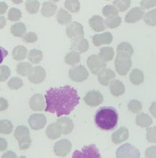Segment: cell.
<instances>
[{
	"instance_id": "cell-1",
	"label": "cell",
	"mask_w": 156,
	"mask_h": 158,
	"mask_svg": "<svg viewBox=\"0 0 156 158\" xmlns=\"http://www.w3.org/2000/svg\"><path fill=\"white\" fill-rule=\"evenodd\" d=\"M45 98V111L56 113L58 118L70 114L80 102L77 90L69 85L51 88L46 91Z\"/></svg>"
},
{
	"instance_id": "cell-2",
	"label": "cell",
	"mask_w": 156,
	"mask_h": 158,
	"mask_svg": "<svg viewBox=\"0 0 156 158\" xmlns=\"http://www.w3.org/2000/svg\"><path fill=\"white\" fill-rule=\"evenodd\" d=\"M118 114L116 109L112 106L99 108L95 115V122L99 128L111 131L117 127Z\"/></svg>"
},
{
	"instance_id": "cell-3",
	"label": "cell",
	"mask_w": 156,
	"mask_h": 158,
	"mask_svg": "<svg viewBox=\"0 0 156 158\" xmlns=\"http://www.w3.org/2000/svg\"><path fill=\"white\" fill-rule=\"evenodd\" d=\"M115 66L117 73L121 76H126L132 66V54L117 51Z\"/></svg>"
},
{
	"instance_id": "cell-4",
	"label": "cell",
	"mask_w": 156,
	"mask_h": 158,
	"mask_svg": "<svg viewBox=\"0 0 156 158\" xmlns=\"http://www.w3.org/2000/svg\"><path fill=\"white\" fill-rule=\"evenodd\" d=\"M14 136L19 142L20 149L21 150H27L31 145L32 140L30 137L29 128L24 125L17 127L14 131Z\"/></svg>"
},
{
	"instance_id": "cell-5",
	"label": "cell",
	"mask_w": 156,
	"mask_h": 158,
	"mask_svg": "<svg viewBox=\"0 0 156 158\" xmlns=\"http://www.w3.org/2000/svg\"><path fill=\"white\" fill-rule=\"evenodd\" d=\"M72 158H102L99 151L95 144L85 145L81 150H75Z\"/></svg>"
},
{
	"instance_id": "cell-6",
	"label": "cell",
	"mask_w": 156,
	"mask_h": 158,
	"mask_svg": "<svg viewBox=\"0 0 156 158\" xmlns=\"http://www.w3.org/2000/svg\"><path fill=\"white\" fill-rule=\"evenodd\" d=\"M117 158H140L139 150L131 143H126L121 145L116 151Z\"/></svg>"
},
{
	"instance_id": "cell-7",
	"label": "cell",
	"mask_w": 156,
	"mask_h": 158,
	"mask_svg": "<svg viewBox=\"0 0 156 158\" xmlns=\"http://www.w3.org/2000/svg\"><path fill=\"white\" fill-rule=\"evenodd\" d=\"M72 142L66 139H63L56 142L54 145V152L59 157L67 156L72 151Z\"/></svg>"
},
{
	"instance_id": "cell-8",
	"label": "cell",
	"mask_w": 156,
	"mask_h": 158,
	"mask_svg": "<svg viewBox=\"0 0 156 158\" xmlns=\"http://www.w3.org/2000/svg\"><path fill=\"white\" fill-rule=\"evenodd\" d=\"M87 64L90 71L95 75L98 74L106 68V63L104 62L97 55H92L87 60Z\"/></svg>"
},
{
	"instance_id": "cell-9",
	"label": "cell",
	"mask_w": 156,
	"mask_h": 158,
	"mask_svg": "<svg viewBox=\"0 0 156 158\" xmlns=\"http://www.w3.org/2000/svg\"><path fill=\"white\" fill-rule=\"evenodd\" d=\"M89 75L87 69L81 64L72 67L69 71L70 78L76 82H81L87 80Z\"/></svg>"
},
{
	"instance_id": "cell-10",
	"label": "cell",
	"mask_w": 156,
	"mask_h": 158,
	"mask_svg": "<svg viewBox=\"0 0 156 158\" xmlns=\"http://www.w3.org/2000/svg\"><path fill=\"white\" fill-rule=\"evenodd\" d=\"M66 33L72 40L82 38L84 35L83 26L77 21L70 22L67 26Z\"/></svg>"
},
{
	"instance_id": "cell-11",
	"label": "cell",
	"mask_w": 156,
	"mask_h": 158,
	"mask_svg": "<svg viewBox=\"0 0 156 158\" xmlns=\"http://www.w3.org/2000/svg\"><path fill=\"white\" fill-rule=\"evenodd\" d=\"M84 100L87 105L91 107H95L102 103L104 98L100 92L96 90H91L86 94Z\"/></svg>"
},
{
	"instance_id": "cell-12",
	"label": "cell",
	"mask_w": 156,
	"mask_h": 158,
	"mask_svg": "<svg viewBox=\"0 0 156 158\" xmlns=\"http://www.w3.org/2000/svg\"><path fill=\"white\" fill-rule=\"evenodd\" d=\"M46 71L45 69L40 66L32 67L29 74L28 79L33 83L38 84L41 83L46 77Z\"/></svg>"
},
{
	"instance_id": "cell-13",
	"label": "cell",
	"mask_w": 156,
	"mask_h": 158,
	"mask_svg": "<svg viewBox=\"0 0 156 158\" xmlns=\"http://www.w3.org/2000/svg\"><path fill=\"white\" fill-rule=\"evenodd\" d=\"M46 118L43 114H33L28 119V123L31 128L34 130L43 128L46 124Z\"/></svg>"
},
{
	"instance_id": "cell-14",
	"label": "cell",
	"mask_w": 156,
	"mask_h": 158,
	"mask_svg": "<svg viewBox=\"0 0 156 158\" xmlns=\"http://www.w3.org/2000/svg\"><path fill=\"white\" fill-rule=\"evenodd\" d=\"M61 134L68 135L70 133L74 128V123L71 118L67 117H62L58 118L56 122Z\"/></svg>"
},
{
	"instance_id": "cell-15",
	"label": "cell",
	"mask_w": 156,
	"mask_h": 158,
	"mask_svg": "<svg viewBox=\"0 0 156 158\" xmlns=\"http://www.w3.org/2000/svg\"><path fill=\"white\" fill-rule=\"evenodd\" d=\"M145 14V10L141 7H136L131 9L125 16V21L128 23H134L141 20Z\"/></svg>"
},
{
	"instance_id": "cell-16",
	"label": "cell",
	"mask_w": 156,
	"mask_h": 158,
	"mask_svg": "<svg viewBox=\"0 0 156 158\" xmlns=\"http://www.w3.org/2000/svg\"><path fill=\"white\" fill-rule=\"evenodd\" d=\"M29 106L31 109L35 111H41L44 110L45 102L44 96L41 94L33 95L29 100Z\"/></svg>"
},
{
	"instance_id": "cell-17",
	"label": "cell",
	"mask_w": 156,
	"mask_h": 158,
	"mask_svg": "<svg viewBox=\"0 0 156 158\" xmlns=\"http://www.w3.org/2000/svg\"><path fill=\"white\" fill-rule=\"evenodd\" d=\"M89 47L88 40L84 39V37L72 40L70 49L73 51L78 52L79 54L84 53L89 49Z\"/></svg>"
},
{
	"instance_id": "cell-18",
	"label": "cell",
	"mask_w": 156,
	"mask_h": 158,
	"mask_svg": "<svg viewBox=\"0 0 156 158\" xmlns=\"http://www.w3.org/2000/svg\"><path fill=\"white\" fill-rule=\"evenodd\" d=\"M98 81L103 86H107L115 78V73L109 68L102 70L98 74Z\"/></svg>"
},
{
	"instance_id": "cell-19",
	"label": "cell",
	"mask_w": 156,
	"mask_h": 158,
	"mask_svg": "<svg viewBox=\"0 0 156 158\" xmlns=\"http://www.w3.org/2000/svg\"><path fill=\"white\" fill-rule=\"evenodd\" d=\"M129 138L128 129L124 127H120L112 135V141L115 144H119L126 141Z\"/></svg>"
},
{
	"instance_id": "cell-20",
	"label": "cell",
	"mask_w": 156,
	"mask_h": 158,
	"mask_svg": "<svg viewBox=\"0 0 156 158\" xmlns=\"http://www.w3.org/2000/svg\"><path fill=\"white\" fill-rule=\"evenodd\" d=\"M113 40V36L110 32H106L100 34L95 35L92 41L95 46H99L102 44H110Z\"/></svg>"
},
{
	"instance_id": "cell-21",
	"label": "cell",
	"mask_w": 156,
	"mask_h": 158,
	"mask_svg": "<svg viewBox=\"0 0 156 158\" xmlns=\"http://www.w3.org/2000/svg\"><path fill=\"white\" fill-rule=\"evenodd\" d=\"M57 9L58 6L55 2L51 1H46L44 2L42 5L41 12L43 16L50 17L56 13Z\"/></svg>"
},
{
	"instance_id": "cell-22",
	"label": "cell",
	"mask_w": 156,
	"mask_h": 158,
	"mask_svg": "<svg viewBox=\"0 0 156 158\" xmlns=\"http://www.w3.org/2000/svg\"><path fill=\"white\" fill-rule=\"evenodd\" d=\"M90 26L96 32H101L106 29L104 20L99 15H94L89 20Z\"/></svg>"
},
{
	"instance_id": "cell-23",
	"label": "cell",
	"mask_w": 156,
	"mask_h": 158,
	"mask_svg": "<svg viewBox=\"0 0 156 158\" xmlns=\"http://www.w3.org/2000/svg\"><path fill=\"white\" fill-rule=\"evenodd\" d=\"M110 91L114 96H119L125 91L124 85L119 80H114L110 84Z\"/></svg>"
},
{
	"instance_id": "cell-24",
	"label": "cell",
	"mask_w": 156,
	"mask_h": 158,
	"mask_svg": "<svg viewBox=\"0 0 156 158\" xmlns=\"http://www.w3.org/2000/svg\"><path fill=\"white\" fill-rule=\"evenodd\" d=\"M98 57L104 62H108L113 59L114 57V50L110 46L102 47L100 49Z\"/></svg>"
},
{
	"instance_id": "cell-25",
	"label": "cell",
	"mask_w": 156,
	"mask_h": 158,
	"mask_svg": "<svg viewBox=\"0 0 156 158\" xmlns=\"http://www.w3.org/2000/svg\"><path fill=\"white\" fill-rule=\"evenodd\" d=\"M136 123L141 128H148L153 123V119L148 114L141 113L136 117Z\"/></svg>"
},
{
	"instance_id": "cell-26",
	"label": "cell",
	"mask_w": 156,
	"mask_h": 158,
	"mask_svg": "<svg viewBox=\"0 0 156 158\" xmlns=\"http://www.w3.org/2000/svg\"><path fill=\"white\" fill-rule=\"evenodd\" d=\"M46 134L48 138L52 140L60 138L62 135L58 126L56 123H52L47 127L46 129Z\"/></svg>"
},
{
	"instance_id": "cell-27",
	"label": "cell",
	"mask_w": 156,
	"mask_h": 158,
	"mask_svg": "<svg viewBox=\"0 0 156 158\" xmlns=\"http://www.w3.org/2000/svg\"><path fill=\"white\" fill-rule=\"evenodd\" d=\"M56 18L58 22L60 24H68L72 20V15L62 8L58 10Z\"/></svg>"
},
{
	"instance_id": "cell-28",
	"label": "cell",
	"mask_w": 156,
	"mask_h": 158,
	"mask_svg": "<svg viewBox=\"0 0 156 158\" xmlns=\"http://www.w3.org/2000/svg\"><path fill=\"white\" fill-rule=\"evenodd\" d=\"M26 26L23 23L21 22L14 24L11 27V32L15 37H23L26 33Z\"/></svg>"
},
{
	"instance_id": "cell-29",
	"label": "cell",
	"mask_w": 156,
	"mask_h": 158,
	"mask_svg": "<svg viewBox=\"0 0 156 158\" xmlns=\"http://www.w3.org/2000/svg\"><path fill=\"white\" fill-rule=\"evenodd\" d=\"M144 77V74L141 70L134 69L130 73L129 79L134 85H139L143 82Z\"/></svg>"
},
{
	"instance_id": "cell-30",
	"label": "cell",
	"mask_w": 156,
	"mask_h": 158,
	"mask_svg": "<svg viewBox=\"0 0 156 158\" xmlns=\"http://www.w3.org/2000/svg\"><path fill=\"white\" fill-rule=\"evenodd\" d=\"M28 49L24 46L19 45L14 48L12 51L13 58L16 60H24L27 56Z\"/></svg>"
},
{
	"instance_id": "cell-31",
	"label": "cell",
	"mask_w": 156,
	"mask_h": 158,
	"mask_svg": "<svg viewBox=\"0 0 156 158\" xmlns=\"http://www.w3.org/2000/svg\"><path fill=\"white\" fill-rule=\"evenodd\" d=\"M80 54L76 51H71L67 54L65 57V61L67 64L74 66L80 61Z\"/></svg>"
},
{
	"instance_id": "cell-32",
	"label": "cell",
	"mask_w": 156,
	"mask_h": 158,
	"mask_svg": "<svg viewBox=\"0 0 156 158\" xmlns=\"http://www.w3.org/2000/svg\"><path fill=\"white\" fill-rule=\"evenodd\" d=\"M28 58L32 63H39L43 58V52L39 49H32L29 52Z\"/></svg>"
},
{
	"instance_id": "cell-33",
	"label": "cell",
	"mask_w": 156,
	"mask_h": 158,
	"mask_svg": "<svg viewBox=\"0 0 156 158\" xmlns=\"http://www.w3.org/2000/svg\"><path fill=\"white\" fill-rule=\"evenodd\" d=\"M14 125L9 120H0V133L3 135H9L13 130Z\"/></svg>"
},
{
	"instance_id": "cell-34",
	"label": "cell",
	"mask_w": 156,
	"mask_h": 158,
	"mask_svg": "<svg viewBox=\"0 0 156 158\" xmlns=\"http://www.w3.org/2000/svg\"><path fill=\"white\" fill-rule=\"evenodd\" d=\"M32 68V66L29 63L20 62L17 65V72L21 76H28Z\"/></svg>"
},
{
	"instance_id": "cell-35",
	"label": "cell",
	"mask_w": 156,
	"mask_h": 158,
	"mask_svg": "<svg viewBox=\"0 0 156 158\" xmlns=\"http://www.w3.org/2000/svg\"><path fill=\"white\" fill-rule=\"evenodd\" d=\"M121 23V19L118 15L107 17L104 20V24L109 28H116Z\"/></svg>"
},
{
	"instance_id": "cell-36",
	"label": "cell",
	"mask_w": 156,
	"mask_h": 158,
	"mask_svg": "<svg viewBox=\"0 0 156 158\" xmlns=\"http://www.w3.org/2000/svg\"><path fill=\"white\" fill-rule=\"evenodd\" d=\"M26 10L31 14H36L39 10L40 3L36 0H28L25 4Z\"/></svg>"
},
{
	"instance_id": "cell-37",
	"label": "cell",
	"mask_w": 156,
	"mask_h": 158,
	"mask_svg": "<svg viewBox=\"0 0 156 158\" xmlns=\"http://www.w3.org/2000/svg\"><path fill=\"white\" fill-rule=\"evenodd\" d=\"M143 20L146 24L150 26L156 25V9H154L148 12L143 15Z\"/></svg>"
},
{
	"instance_id": "cell-38",
	"label": "cell",
	"mask_w": 156,
	"mask_h": 158,
	"mask_svg": "<svg viewBox=\"0 0 156 158\" xmlns=\"http://www.w3.org/2000/svg\"><path fill=\"white\" fill-rule=\"evenodd\" d=\"M113 3L118 12H124L130 7L131 1L130 0H115Z\"/></svg>"
},
{
	"instance_id": "cell-39",
	"label": "cell",
	"mask_w": 156,
	"mask_h": 158,
	"mask_svg": "<svg viewBox=\"0 0 156 158\" xmlns=\"http://www.w3.org/2000/svg\"><path fill=\"white\" fill-rule=\"evenodd\" d=\"M65 7L72 12H78L80 9V2L78 0H67L65 2Z\"/></svg>"
},
{
	"instance_id": "cell-40",
	"label": "cell",
	"mask_w": 156,
	"mask_h": 158,
	"mask_svg": "<svg viewBox=\"0 0 156 158\" xmlns=\"http://www.w3.org/2000/svg\"><path fill=\"white\" fill-rule=\"evenodd\" d=\"M128 108L130 111L133 113H139L143 108L141 103L136 99L131 100L128 104Z\"/></svg>"
},
{
	"instance_id": "cell-41",
	"label": "cell",
	"mask_w": 156,
	"mask_h": 158,
	"mask_svg": "<svg viewBox=\"0 0 156 158\" xmlns=\"http://www.w3.org/2000/svg\"><path fill=\"white\" fill-rule=\"evenodd\" d=\"M7 85L11 89H19L23 86V81L20 77H14L9 80Z\"/></svg>"
},
{
	"instance_id": "cell-42",
	"label": "cell",
	"mask_w": 156,
	"mask_h": 158,
	"mask_svg": "<svg viewBox=\"0 0 156 158\" xmlns=\"http://www.w3.org/2000/svg\"><path fill=\"white\" fill-rule=\"evenodd\" d=\"M102 14L106 17L118 15V11L113 5H107L102 9Z\"/></svg>"
},
{
	"instance_id": "cell-43",
	"label": "cell",
	"mask_w": 156,
	"mask_h": 158,
	"mask_svg": "<svg viewBox=\"0 0 156 158\" xmlns=\"http://www.w3.org/2000/svg\"><path fill=\"white\" fill-rule=\"evenodd\" d=\"M22 16L21 12L19 9L12 7L8 12V19L11 21H17L21 19Z\"/></svg>"
},
{
	"instance_id": "cell-44",
	"label": "cell",
	"mask_w": 156,
	"mask_h": 158,
	"mask_svg": "<svg viewBox=\"0 0 156 158\" xmlns=\"http://www.w3.org/2000/svg\"><path fill=\"white\" fill-rule=\"evenodd\" d=\"M11 69L6 65L0 66V81H4L10 77Z\"/></svg>"
},
{
	"instance_id": "cell-45",
	"label": "cell",
	"mask_w": 156,
	"mask_h": 158,
	"mask_svg": "<svg viewBox=\"0 0 156 158\" xmlns=\"http://www.w3.org/2000/svg\"><path fill=\"white\" fill-rule=\"evenodd\" d=\"M38 39L37 35L33 32H29L23 36V40L28 43H32Z\"/></svg>"
},
{
	"instance_id": "cell-46",
	"label": "cell",
	"mask_w": 156,
	"mask_h": 158,
	"mask_svg": "<svg viewBox=\"0 0 156 158\" xmlns=\"http://www.w3.org/2000/svg\"><path fill=\"white\" fill-rule=\"evenodd\" d=\"M146 138L148 142L156 143V128L154 127L148 130Z\"/></svg>"
},
{
	"instance_id": "cell-47",
	"label": "cell",
	"mask_w": 156,
	"mask_h": 158,
	"mask_svg": "<svg viewBox=\"0 0 156 158\" xmlns=\"http://www.w3.org/2000/svg\"><path fill=\"white\" fill-rule=\"evenodd\" d=\"M141 7L145 9H148L156 6V0H143L140 1Z\"/></svg>"
},
{
	"instance_id": "cell-48",
	"label": "cell",
	"mask_w": 156,
	"mask_h": 158,
	"mask_svg": "<svg viewBox=\"0 0 156 158\" xmlns=\"http://www.w3.org/2000/svg\"><path fill=\"white\" fill-rule=\"evenodd\" d=\"M146 158H156V146H152L147 148L145 151Z\"/></svg>"
},
{
	"instance_id": "cell-49",
	"label": "cell",
	"mask_w": 156,
	"mask_h": 158,
	"mask_svg": "<svg viewBox=\"0 0 156 158\" xmlns=\"http://www.w3.org/2000/svg\"><path fill=\"white\" fill-rule=\"evenodd\" d=\"M8 106L9 103L7 100L3 98H0V111L7 110Z\"/></svg>"
},
{
	"instance_id": "cell-50",
	"label": "cell",
	"mask_w": 156,
	"mask_h": 158,
	"mask_svg": "<svg viewBox=\"0 0 156 158\" xmlns=\"http://www.w3.org/2000/svg\"><path fill=\"white\" fill-rule=\"evenodd\" d=\"M1 158H17V155L15 152L12 151H7L5 152L2 156Z\"/></svg>"
},
{
	"instance_id": "cell-51",
	"label": "cell",
	"mask_w": 156,
	"mask_h": 158,
	"mask_svg": "<svg viewBox=\"0 0 156 158\" xmlns=\"http://www.w3.org/2000/svg\"><path fill=\"white\" fill-rule=\"evenodd\" d=\"M8 144L7 142L4 138H0V152H3L6 150L7 148Z\"/></svg>"
},
{
	"instance_id": "cell-52",
	"label": "cell",
	"mask_w": 156,
	"mask_h": 158,
	"mask_svg": "<svg viewBox=\"0 0 156 158\" xmlns=\"http://www.w3.org/2000/svg\"><path fill=\"white\" fill-rule=\"evenodd\" d=\"M8 51L4 48L0 46V64L2 62L4 58L7 56Z\"/></svg>"
},
{
	"instance_id": "cell-53",
	"label": "cell",
	"mask_w": 156,
	"mask_h": 158,
	"mask_svg": "<svg viewBox=\"0 0 156 158\" xmlns=\"http://www.w3.org/2000/svg\"><path fill=\"white\" fill-rule=\"evenodd\" d=\"M8 6L5 2H0V15L4 14L7 10Z\"/></svg>"
},
{
	"instance_id": "cell-54",
	"label": "cell",
	"mask_w": 156,
	"mask_h": 158,
	"mask_svg": "<svg viewBox=\"0 0 156 158\" xmlns=\"http://www.w3.org/2000/svg\"><path fill=\"white\" fill-rule=\"evenodd\" d=\"M6 24V19L3 15H0V29H2Z\"/></svg>"
},
{
	"instance_id": "cell-55",
	"label": "cell",
	"mask_w": 156,
	"mask_h": 158,
	"mask_svg": "<svg viewBox=\"0 0 156 158\" xmlns=\"http://www.w3.org/2000/svg\"><path fill=\"white\" fill-rule=\"evenodd\" d=\"M150 111L156 118V102H153L150 108Z\"/></svg>"
},
{
	"instance_id": "cell-56",
	"label": "cell",
	"mask_w": 156,
	"mask_h": 158,
	"mask_svg": "<svg viewBox=\"0 0 156 158\" xmlns=\"http://www.w3.org/2000/svg\"><path fill=\"white\" fill-rule=\"evenodd\" d=\"M19 158H27L26 156H20Z\"/></svg>"
}]
</instances>
